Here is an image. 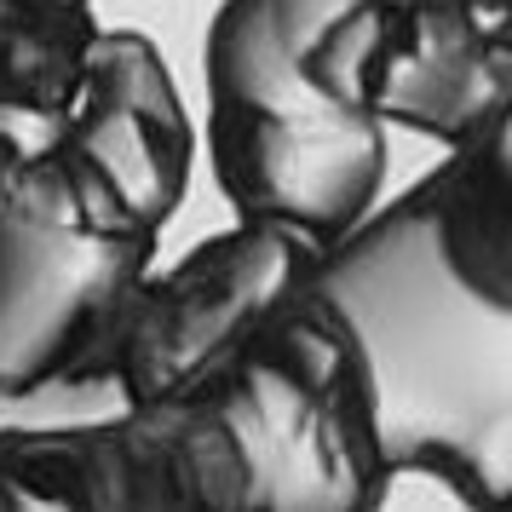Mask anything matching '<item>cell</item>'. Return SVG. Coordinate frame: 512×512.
<instances>
[{
  "instance_id": "6da1fadb",
  "label": "cell",
  "mask_w": 512,
  "mask_h": 512,
  "mask_svg": "<svg viewBox=\"0 0 512 512\" xmlns=\"http://www.w3.org/2000/svg\"><path fill=\"white\" fill-rule=\"evenodd\" d=\"M35 455L75 512H369L386 472L357 351L311 282L196 392L35 420Z\"/></svg>"
},
{
  "instance_id": "7a4b0ae2",
  "label": "cell",
  "mask_w": 512,
  "mask_h": 512,
  "mask_svg": "<svg viewBox=\"0 0 512 512\" xmlns=\"http://www.w3.org/2000/svg\"><path fill=\"white\" fill-rule=\"evenodd\" d=\"M311 288L340 317L380 466H438L495 512L512 495V317L438 271L403 196L317 259Z\"/></svg>"
},
{
  "instance_id": "3957f363",
  "label": "cell",
  "mask_w": 512,
  "mask_h": 512,
  "mask_svg": "<svg viewBox=\"0 0 512 512\" xmlns=\"http://www.w3.org/2000/svg\"><path fill=\"white\" fill-rule=\"evenodd\" d=\"M323 0H219L202 41L208 167L231 225H259L328 259L386 185V127L351 116L305 70Z\"/></svg>"
},
{
  "instance_id": "277c9868",
  "label": "cell",
  "mask_w": 512,
  "mask_h": 512,
  "mask_svg": "<svg viewBox=\"0 0 512 512\" xmlns=\"http://www.w3.org/2000/svg\"><path fill=\"white\" fill-rule=\"evenodd\" d=\"M162 225L75 133L0 150V403L93 392Z\"/></svg>"
},
{
  "instance_id": "5b68a950",
  "label": "cell",
  "mask_w": 512,
  "mask_h": 512,
  "mask_svg": "<svg viewBox=\"0 0 512 512\" xmlns=\"http://www.w3.org/2000/svg\"><path fill=\"white\" fill-rule=\"evenodd\" d=\"M305 70L340 110L449 150L512 104V0H323Z\"/></svg>"
},
{
  "instance_id": "8992f818",
  "label": "cell",
  "mask_w": 512,
  "mask_h": 512,
  "mask_svg": "<svg viewBox=\"0 0 512 512\" xmlns=\"http://www.w3.org/2000/svg\"><path fill=\"white\" fill-rule=\"evenodd\" d=\"M311 271L317 254L259 225L202 236L185 259L150 271L133 288L104 346L98 380L127 409L196 392L225 363H236L294 294H305Z\"/></svg>"
},
{
  "instance_id": "52a82bcc",
  "label": "cell",
  "mask_w": 512,
  "mask_h": 512,
  "mask_svg": "<svg viewBox=\"0 0 512 512\" xmlns=\"http://www.w3.org/2000/svg\"><path fill=\"white\" fill-rule=\"evenodd\" d=\"M438 271L478 305L512 317V104L403 190Z\"/></svg>"
},
{
  "instance_id": "ba28073f",
  "label": "cell",
  "mask_w": 512,
  "mask_h": 512,
  "mask_svg": "<svg viewBox=\"0 0 512 512\" xmlns=\"http://www.w3.org/2000/svg\"><path fill=\"white\" fill-rule=\"evenodd\" d=\"M98 35L93 0H0V150L64 127Z\"/></svg>"
},
{
  "instance_id": "9c48e42d",
  "label": "cell",
  "mask_w": 512,
  "mask_h": 512,
  "mask_svg": "<svg viewBox=\"0 0 512 512\" xmlns=\"http://www.w3.org/2000/svg\"><path fill=\"white\" fill-rule=\"evenodd\" d=\"M0 512H75L35 455V420L0 426Z\"/></svg>"
},
{
  "instance_id": "30bf717a",
  "label": "cell",
  "mask_w": 512,
  "mask_h": 512,
  "mask_svg": "<svg viewBox=\"0 0 512 512\" xmlns=\"http://www.w3.org/2000/svg\"><path fill=\"white\" fill-rule=\"evenodd\" d=\"M369 512H484L461 478L438 466H386L369 495Z\"/></svg>"
},
{
  "instance_id": "8fae6325",
  "label": "cell",
  "mask_w": 512,
  "mask_h": 512,
  "mask_svg": "<svg viewBox=\"0 0 512 512\" xmlns=\"http://www.w3.org/2000/svg\"><path fill=\"white\" fill-rule=\"evenodd\" d=\"M495 512H512V495H507V501H501V507H495Z\"/></svg>"
}]
</instances>
